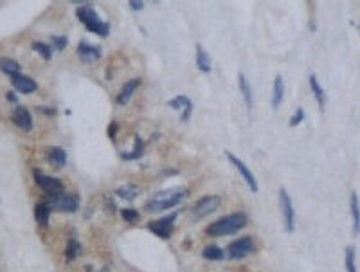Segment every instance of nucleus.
I'll return each mask as SVG.
<instances>
[{
	"label": "nucleus",
	"mask_w": 360,
	"mask_h": 272,
	"mask_svg": "<svg viewBox=\"0 0 360 272\" xmlns=\"http://www.w3.org/2000/svg\"><path fill=\"white\" fill-rule=\"evenodd\" d=\"M188 193L189 191L186 188H169V189L157 191L152 199L148 200L146 211H150V213H161V211L171 209V207L178 205L180 202H184Z\"/></svg>",
	"instance_id": "f257e3e1"
},
{
	"label": "nucleus",
	"mask_w": 360,
	"mask_h": 272,
	"mask_svg": "<svg viewBox=\"0 0 360 272\" xmlns=\"http://www.w3.org/2000/svg\"><path fill=\"white\" fill-rule=\"evenodd\" d=\"M247 225V215L245 213H232L224 218L216 220L205 229V235L209 236H229L241 231Z\"/></svg>",
	"instance_id": "f03ea898"
},
{
	"label": "nucleus",
	"mask_w": 360,
	"mask_h": 272,
	"mask_svg": "<svg viewBox=\"0 0 360 272\" xmlns=\"http://www.w3.org/2000/svg\"><path fill=\"white\" fill-rule=\"evenodd\" d=\"M76 16L79 18V22L83 24L87 29H89L90 33H96L98 36L104 38L110 34V26L106 24V22H103L99 18V15L96 13V9L92 7V5H81V7H78V11H76Z\"/></svg>",
	"instance_id": "7ed1b4c3"
},
{
	"label": "nucleus",
	"mask_w": 360,
	"mask_h": 272,
	"mask_svg": "<svg viewBox=\"0 0 360 272\" xmlns=\"http://www.w3.org/2000/svg\"><path fill=\"white\" fill-rule=\"evenodd\" d=\"M47 205L51 211H60V213H74L79 207V197L68 193H58V195H49Z\"/></svg>",
	"instance_id": "20e7f679"
},
{
	"label": "nucleus",
	"mask_w": 360,
	"mask_h": 272,
	"mask_svg": "<svg viewBox=\"0 0 360 272\" xmlns=\"http://www.w3.org/2000/svg\"><path fill=\"white\" fill-rule=\"evenodd\" d=\"M279 207H281V216H283V224H285V229H287L288 235H292L295 231V211H294V204L292 199L285 188L279 189Z\"/></svg>",
	"instance_id": "39448f33"
},
{
	"label": "nucleus",
	"mask_w": 360,
	"mask_h": 272,
	"mask_svg": "<svg viewBox=\"0 0 360 272\" xmlns=\"http://www.w3.org/2000/svg\"><path fill=\"white\" fill-rule=\"evenodd\" d=\"M220 204H222V199L218 195H207V197H202V199L193 205L191 209V215H193V220H202L205 216L213 215L214 211L218 209Z\"/></svg>",
	"instance_id": "423d86ee"
},
{
	"label": "nucleus",
	"mask_w": 360,
	"mask_h": 272,
	"mask_svg": "<svg viewBox=\"0 0 360 272\" xmlns=\"http://www.w3.org/2000/svg\"><path fill=\"white\" fill-rule=\"evenodd\" d=\"M227 159H229V163L232 164V166L238 170V173H240V177L245 180V184L249 186V189H251L252 193H258V189H260V186H258V180L256 177L252 175V171L249 170V166H247L243 161H241L238 155H234V153L227 152Z\"/></svg>",
	"instance_id": "0eeeda50"
},
{
	"label": "nucleus",
	"mask_w": 360,
	"mask_h": 272,
	"mask_svg": "<svg viewBox=\"0 0 360 272\" xmlns=\"http://www.w3.org/2000/svg\"><path fill=\"white\" fill-rule=\"evenodd\" d=\"M254 251V240L251 236H243V238H238L227 247V252H229L230 260H243L247 258L251 252Z\"/></svg>",
	"instance_id": "6e6552de"
},
{
	"label": "nucleus",
	"mask_w": 360,
	"mask_h": 272,
	"mask_svg": "<svg viewBox=\"0 0 360 272\" xmlns=\"http://www.w3.org/2000/svg\"><path fill=\"white\" fill-rule=\"evenodd\" d=\"M33 177H34V182H36L43 191H47L49 195L63 193V182L60 178L49 177V175L42 173L40 170H34V171H33Z\"/></svg>",
	"instance_id": "1a4fd4ad"
},
{
	"label": "nucleus",
	"mask_w": 360,
	"mask_h": 272,
	"mask_svg": "<svg viewBox=\"0 0 360 272\" xmlns=\"http://www.w3.org/2000/svg\"><path fill=\"white\" fill-rule=\"evenodd\" d=\"M177 218V213H173V215L166 216V218H161V220H153L148 224V229L152 231L153 235H157L159 238H169L173 233V222Z\"/></svg>",
	"instance_id": "9d476101"
},
{
	"label": "nucleus",
	"mask_w": 360,
	"mask_h": 272,
	"mask_svg": "<svg viewBox=\"0 0 360 272\" xmlns=\"http://www.w3.org/2000/svg\"><path fill=\"white\" fill-rule=\"evenodd\" d=\"M167 106L173 110H182V115H180L182 123H188L191 114H193V103L188 96H175L173 100L167 101Z\"/></svg>",
	"instance_id": "9b49d317"
},
{
	"label": "nucleus",
	"mask_w": 360,
	"mask_h": 272,
	"mask_svg": "<svg viewBox=\"0 0 360 272\" xmlns=\"http://www.w3.org/2000/svg\"><path fill=\"white\" fill-rule=\"evenodd\" d=\"M11 85H13L18 92H22V94H33V92H36V89H38V83L34 79L26 76V74H20V72L15 74V76H11Z\"/></svg>",
	"instance_id": "f8f14e48"
},
{
	"label": "nucleus",
	"mask_w": 360,
	"mask_h": 272,
	"mask_svg": "<svg viewBox=\"0 0 360 272\" xmlns=\"http://www.w3.org/2000/svg\"><path fill=\"white\" fill-rule=\"evenodd\" d=\"M13 123L24 132L33 130V117L26 106H16L15 112H13Z\"/></svg>",
	"instance_id": "ddd939ff"
},
{
	"label": "nucleus",
	"mask_w": 360,
	"mask_h": 272,
	"mask_svg": "<svg viewBox=\"0 0 360 272\" xmlns=\"http://www.w3.org/2000/svg\"><path fill=\"white\" fill-rule=\"evenodd\" d=\"M78 54L85 63H92L101 58V47L99 45H92L89 42H79Z\"/></svg>",
	"instance_id": "4468645a"
},
{
	"label": "nucleus",
	"mask_w": 360,
	"mask_h": 272,
	"mask_svg": "<svg viewBox=\"0 0 360 272\" xmlns=\"http://www.w3.org/2000/svg\"><path fill=\"white\" fill-rule=\"evenodd\" d=\"M139 85H141V79H130V81H126L125 85H123V89L119 90V94H117V98H115V101H117V105L119 106H125L128 105V101L131 100V96H133V92H135L137 89H139Z\"/></svg>",
	"instance_id": "2eb2a0df"
},
{
	"label": "nucleus",
	"mask_w": 360,
	"mask_h": 272,
	"mask_svg": "<svg viewBox=\"0 0 360 272\" xmlns=\"http://www.w3.org/2000/svg\"><path fill=\"white\" fill-rule=\"evenodd\" d=\"M350 209H351V225H353V235H360V200L357 191H351L350 197Z\"/></svg>",
	"instance_id": "dca6fc26"
},
{
	"label": "nucleus",
	"mask_w": 360,
	"mask_h": 272,
	"mask_svg": "<svg viewBox=\"0 0 360 272\" xmlns=\"http://www.w3.org/2000/svg\"><path fill=\"white\" fill-rule=\"evenodd\" d=\"M308 83H310V90H312L313 98H315V101H317L319 110L324 112V106H326V96H324V89L317 81V76H315V74H310Z\"/></svg>",
	"instance_id": "f3484780"
},
{
	"label": "nucleus",
	"mask_w": 360,
	"mask_h": 272,
	"mask_svg": "<svg viewBox=\"0 0 360 272\" xmlns=\"http://www.w3.org/2000/svg\"><path fill=\"white\" fill-rule=\"evenodd\" d=\"M283 98H285V79H283L281 74H277L274 78V89H272V108H279V105L283 103Z\"/></svg>",
	"instance_id": "a211bd4d"
},
{
	"label": "nucleus",
	"mask_w": 360,
	"mask_h": 272,
	"mask_svg": "<svg viewBox=\"0 0 360 272\" xmlns=\"http://www.w3.org/2000/svg\"><path fill=\"white\" fill-rule=\"evenodd\" d=\"M115 195L119 197V199L126 200V202H131V200H135L139 195H141V189L133 186V184H123L119 188L115 189Z\"/></svg>",
	"instance_id": "6ab92c4d"
},
{
	"label": "nucleus",
	"mask_w": 360,
	"mask_h": 272,
	"mask_svg": "<svg viewBox=\"0 0 360 272\" xmlns=\"http://www.w3.org/2000/svg\"><path fill=\"white\" fill-rule=\"evenodd\" d=\"M238 85H240L241 96H243V100H245L247 110H249V114H251V110H252V87L249 85V81H247L245 74L243 72L238 74Z\"/></svg>",
	"instance_id": "aec40b11"
},
{
	"label": "nucleus",
	"mask_w": 360,
	"mask_h": 272,
	"mask_svg": "<svg viewBox=\"0 0 360 272\" xmlns=\"http://www.w3.org/2000/svg\"><path fill=\"white\" fill-rule=\"evenodd\" d=\"M49 218H51V207L47 205V202H40L34 205V220L36 224H40L42 227H47Z\"/></svg>",
	"instance_id": "412c9836"
},
{
	"label": "nucleus",
	"mask_w": 360,
	"mask_h": 272,
	"mask_svg": "<svg viewBox=\"0 0 360 272\" xmlns=\"http://www.w3.org/2000/svg\"><path fill=\"white\" fill-rule=\"evenodd\" d=\"M47 157L56 168H62V166H65V164H67V153H65V150H63V148H60V146L49 148V150H47Z\"/></svg>",
	"instance_id": "4be33fe9"
},
{
	"label": "nucleus",
	"mask_w": 360,
	"mask_h": 272,
	"mask_svg": "<svg viewBox=\"0 0 360 272\" xmlns=\"http://www.w3.org/2000/svg\"><path fill=\"white\" fill-rule=\"evenodd\" d=\"M196 67L202 72H211V56L205 53L202 45H196Z\"/></svg>",
	"instance_id": "5701e85b"
},
{
	"label": "nucleus",
	"mask_w": 360,
	"mask_h": 272,
	"mask_svg": "<svg viewBox=\"0 0 360 272\" xmlns=\"http://www.w3.org/2000/svg\"><path fill=\"white\" fill-rule=\"evenodd\" d=\"M0 70L5 72L7 76H15L20 72V63L13 60V58H0Z\"/></svg>",
	"instance_id": "b1692460"
},
{
	"label": "nucleus",
	"mask_w": 360,
	"mask_h": 272,
	"mask_svg": "<svg viewBox=\"0 0 360 272\" xmlns=\"http://www.w3.org/2000/svg\"><path fill=\"white\" fill-rule=\"evenodd\" d=\"M202 256H204L205 260L220 262V260H224V258H225V252H224V249H220L218 245H207V247H204Z\"/></svg>",
	"instance_id": "393cba45"
},
{
	"label": "nucleus",
	"mask_w": 360,
	"mask_h": 272,
	"mask_svg": "<svg viewBox=\"0 0 360 272\" xmlns=\"http://www.w3.org/2000/svg\"><path fill=\"white\" fill-rule=\"evenodd\" d=\"M142 152H144V142H142L141 137H135V146H133V150L130 153H121V157L125 159V161H135V159L141 157Z\"/></svg>",
	"instance_id": "a878e982"
},
{
	"label": "nucleus",
	"mask_w": 360,
	"mask_h": 272,
	"mask_svg": "<svg viewBox=\"0 0 360 272\" xmlns=\"http://www.w3.org/2000/svg\"><path fill=\"white\" fill-rule=\"evenodd\" d=\"M344 262H346V271H348V272H359V271H357V252H355V247H351V245L346 247Z\"/></svg>",
	"instance_id": "bb28decb"
},
{
	"label": "nucleus",
	"mask_w": 360,
	"mask_h": 272,
	"mask_svg": "<svg viewBox=\"0 0 360 272\" xmlns=\"http://www.w3.org/2000/svg\"><path fill=\"white\" fill-rule=\"evenodd\" d=\"M33 51H36L45 62H51V58H52L51 45H47V43H43V42H33Z\"/></svg>",
	"instance_id": "cd10ccee"
},
{
	"label": "nucleus",
	"mask_w": 360,
	"mask_h": 272,
	"mask_svg": "<svg viewBox=\"0 0 360 272\" xmlns=\"http://www.w3.org/2000/svg\"><path fill=\"white\" fill-rule=\"evenodd\" d=\"M79 241L74 240V238H70V240L67 241V249H65V258H67L68 262H72V260H76V256L79 254Z\"/></svg>",
	"instance_id": "c85d7f7f"
},
{
	"label": "nucleus",
	"mask_w": 360,
	"mask_h": 272,
	"mask_svg": "<svg viewBox=\"0 0 360 272\" xmlns=\"http://www.w3.org/2000/svg\"><path fill=\"white\" fill-rule=\"evenodd\" d=\"M121 216H123V220H125V222H128V224H135V222H139V218H141L139 211L130 209V207H126V209L121 211Z\"/></svg>",
	"instance_id": "c756f323"
},
{
	"label": "nucleus",
	"mask_w": 360,
	"mask_h": 272,
	"mask_svg": "<svg viewBox=\"0 0 360 272\" xmlns=\"http://www.w3.org/2000/svg\"><path fill=\"white\" fill-rule=\"evenodd\" d=\"M51 43H52V47L56 49V51H63V49L67 47L68 38L67 36H56V34H52V36H51Z\"/></svg>",
	"instance_id": "7c9ffc66"
},
{
	"label": "nucleus",
	"mask_w": 360,
	"mask_h": 272,
	"mask_svg": "<svg viewBox=\"0 0 360 272\" xmlns=\"http://www.w3.org/2000/svg\"><path fill=\"white\" fill-rule=\"evenodd\" d=\"M303 119H304V110L299 106V108L295 110V114L292 115V119H290V126L295 128V126H299L301 123H303Z\"/></svg>",
	"instance_id": "2f4dec72"
},
{
	"label": "nucleus",
	"mask_w": 360,
	"mask_h": 272,
	"mask_svg": "<svg viewBox=\"0 0 360 272\" xmlns=\"http://www.w3.org/2000/svg\"><path fill=\"white\" fill-rule=\"evenodd\" d=\"M128 4H130V7L133 11H141L142 7H144V2H142V0H130Z\"/></svg>",
	"instance_id": "473e14b6"
},
{
	"label": "nucleus",
	"mask_w": 360,
	"mask_h": 272,
	"mask_svg": "<svg viewBox=\"0 0 360 272\" xmlns=\"http://www.w3.org/2000/svg\"><path fill=\"white\" fill-rule=\"evenodd\" d=\"M7 100H9L11 103H15V105H16V96L13 94V92H7Z\"/></svg>",
	"instance_id": "72a5a7b5"
},
{
	"label": "nucleus",
	"mask_w": 360,
	"mask_h": 272,
	"mask_svg": "<svg viewBox=\"0 0 360 272\" xmlns=\"http://www.w3.org/2000/svg\"><path fill=\"white\" fill-rule=\"evenodd\" d=\"M115 126H117V125H115V123H114V125L110 126V130H108V134H110V137H112V139H114V137H115Z\"/></svg>",
	"instance_id": "f704fd0d"
}]
</instances>
